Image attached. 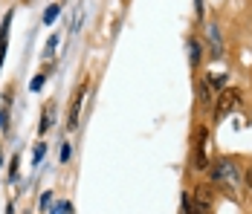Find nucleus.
I'll return each instance as SVG.
<instances>
[{"label": "nucleus", "mask_w": 252, "mask_h": 214, "mask_svg": "<svg viewBox=\"0 0 252 214\" xmlns=\"http://www.w3.org/2000/svg\"><path fill=\"white\" fill-rule=\"evenodd\" d=\"M212 180L229 185V188H235V185H238V168H235L229 159H218L215 168H212Z\"/></svg>", "instance_id": "1"}, {"label": "nucleus", "mask_w": 252, "mask_h": 214, "mask_svg": "<svg viewBox=\"0 0 252 214\" xmlns=\"http://www.w3.org/2000/svg\"><path fill=\"white\" fill-rule=\"evenodd\" d=\"M238 104H241V93L238 90H223L221 98H218V107H215V119L223 122L232 110H238Z\"/></svg>", "instance_id": "2"}, {"label": "nucleus", "mask_w": 252, "mask_h": 214, "mask_svg": "<svg viewBox=\"0 0 252 214\" xmlns=\"http://www.w3.org/2000/svg\"><path fill=\"white\" fill-rule=\"evenodd\" d=\"M194 168H197V171H206V168H209V133H206V130H200V133H197Z\"/></svg>", "instance_id": "3"}, {"label": "nucleus", "mask_w": 252, "mask_h": 214, "mask_svg": "<svg viewBox=\"0 0 252 214\" xmlns=\"http://www.w3.org/2000/svg\"><path fill=\"white\" fill-rule=\"evenodd\" d=\"M197 214H209L212 212V188L209 185H197L194 188V200H191Z\"/></svg>", "instance_id": "4"}, {"label": "nucleus", "mask_w": 252, "mask_h": 214, "mask_svg": "<svg viewBox=\"0 0 252 214\" xmlns=\"http://www.w3.org/2000/svg\"><path fill=\"white\" fill-rule=\"evenodd\" d=\"M84 93H87V84H81V87H78V93L73 95V107H70V119H67V127H70V130H76V124H78V110H81Z\"/></svg>", "instance_id": "5"}, {"label": "nucleus", "mask_w": 252, "mask_h": 214, "mask_svg": "<svg viewBox=\"0 0 252 214\" xmlns=\"http://www.w3.org/2000/svg\"><path fill=\"white\" fill-rule=\"evenodd\" d=\"M55 18H58V6H50V9L44 12V24H52Z\"/></svg>", "instance_id": "6"}, {"label": "nucleus", "mask_w": 252, "mask_h": 214, "mask_svg": "<svg viewBox=\"0 0 252 214\" xmlns=\"http://www.w3.org/2000/svg\"><path fill=\"white\" fill-rule=\"evenodd\" d=\"M200 101L206 104V101H212V93H209V81H203L200 84Z\"/></svg>", "instance_id": "7"}, {"label": "nucleus", "mask_w": 252, "mask_h": 214, "mask_svg": "<svg viewBox=\"0 0 252 214\" xmlns=\"http://www.w3.org/2000/svg\"><path fill=\"white\" fill-rule=\"evenodd\" d=\"M200 61V44L197 41H191V64Z\"/></svg>", "instance_id": "8"}, {"label": "nucleus", "mask_w": 252, "mask_h": 214, "mask_svg": "<svg viewBox=\"0 0 252 214\" xmlns=\"http://www.w3.org/2000/svg\"><path fill=\"white\" fill-rule=\"evenodd\" d=\"M50 124H52V113H44V122H41V133H47V130H50Z\"/></svg>", "instance_id": "9"}, {"label": "nucleus", "mask_w": 252, "mask_h": 214, "mask_svg": "<svg viewBox=\"0 0 252 214\" xmlns=\"http://www.w3.org/2000/svg\"><path fill=\"white\" fill-rule=\"evenodd\" d=\"M44 153H47V145H38V148H35V162H41Z\"/></svg>", "instance_id": "10"}, {"label": "nucleus", "mask_w": 252, "mask_h": 214, "mask_svg": "<svg viewBox=\"0 0 252 214\" xmlns=\"http://www.w3.org/2000/svg\"><path fill=\"white\" fill-rule=\"evenodd\" d=\"M67 212H73V209H70V203H61V206H58L52 214H67Z\"/></svg>", "instance_id": "11"}, {"label": "nucleus", "mask_w": 252, "mask_h": 214, "mask_svg": "<svg viewBox=\"0 0 252 214\" xmlns=\"http://www.w3.org/2000/svg\"><path fill=\"white\" fill-rule=\"evenodd\" d=\"M41 87H44V75H38V78L32 81V90H41Z\"/></svg>", "instance_id": "12"}, {"label": "nucleus", "mask_w": 252, "mask_h": 214, "mask_svg": "<svg viewBox=\"0 0 252 214\" xmlns=\"http://www.w3.org/2000/svg\"><path fill=\"white\" fill-rule=\"evenodd\" d=\"M70 159V145H64V151H61V162H67Z\"/></svg>", "instance_id": "13"}, {"label": "nucleus", "mask_w": 252, "mask_h": 214, "mask_svg": "<svg viewBox=\"0 0 252 214\" xmlns=\"http://www.w3.org/2000/svg\"><path fill=\"white\" fill-rule=\"evenodd\" d=\"M247 185H250V188H252V168H250V171H247Z\"/></svg>", "instance_id": "14"}]
</instances>
